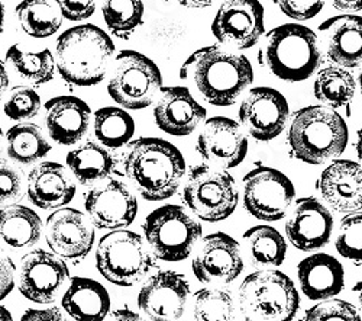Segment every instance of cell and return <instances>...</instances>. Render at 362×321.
I'll return each mask as SVG.
<instances>
[{
  "mask_svg": "<svg viewBox=\"0 0 362 321\" xmlns=\"http://www.w3.org/2000/svg\"><path fill=\"white\" fill-rule=\"evenodd\" d=\"M125 178L146 201L171 198L186 173V162L168 141L142 137L127 144L120 157Z\"/></svg>",
  "mask_w": 362,
  "mask_h": 321,
  "instance_id": "1",
  "label": "cell"
},
{
  "mask_svg": "<svg viewBox=\"0 0 362 321\" xmlns=\"http://www.w3.org/2000/svg\"><path fill=\"white\" fill-rule=\"evenodd\" d=\"M202 98L214 106H230L254 81V69L243 54L209 45L193 52L180 69Z\"/></svg>",
  "mask_w": 362,
  "mask_h": 321,
  "instance_id": "2",
  "label": "cell"
},
{
  "mask_svg": "<svg viewBox=\"0 0 362 321\" xmlns=\"http://www.w3.org/2000/svg\"><path fill=\"white\" fill-rule=\"evenodd\" d=\"M113 52V41L99 26H73L57 40V70L70 84L95 86L105 80Z\"/></svg>",
  "mask_w": 362,
  "mask_h": 321,
  "instance_id": "3",
  "label": "cell"
},
{
  "mask_svg": "<svg viewBox=\"0 0 362 321\" xmlns=\"http://www.w3.org/2000/svg\"><path fill=\"white\" fill-rule=\"evenodd\" d=\"M348 144V125L330 108L306 106L294 113L288 130L291 154L308 164H323L341 156Z\"/></svg>",
  "mask_w": 362,
  "mask_h": 321,
  "instance_id": "4",
  "label": "cell"
},
{
  "mask_svg": "<svg viewBox=\"0 0 362 321\" xmlns=\"http://www.w3.org/2000/svg\"><path fill=\"white\" fill-rule=\"evenodd\" d=\"M320 62L322 52L316 34L298 23L271 29L259 48V63L271 74L288 83L308 80Z\"/></svg>",
  "mask_w": 362,
  "mask_h": 321,
  "instance_id": "5",
  "label": "cell"
},
{
  "mask_svg": "<svg viewBox=\"0 0 362 321\" xmlns=\"http://www.w3.org/2000/svg\"><path fill=\"white\" fill-rule=\"evenodd\" d=\"M238 301L245 321H293L300 308L294 282L280 271L248 275L239 286Z\"/></svg>",
  "mask_w": 362,
  "mask_h": 321,
  "instance_id": "6",
  "label": "cell"
},
{
  "mask_svg": "<svg viewBox=\"0 0 362 321\" xmlns=\"http://www.w3.org/2000/svg\"><path fill=\"white\" fill-rule=\"evenodd\" d=\"M144 239L128 230H116L103 236L96 250L99 274L113 285L134 286L154 268Z\"/></svg>",
  "mask_w": 362,
  "mask_h": 321,
  "instance_id": "7",
  "label": "cell"
},
{
  "mask_svg": "<svg viewBox=\"0 0 362 321\" xmlns=\"http://www.w3.org/2000/svg\"><path fill=\"white\" fill-rule=\"evenodd\" d=\"M181 198L197 218L206 223H219L236 210L239 192L226 170L199 164L190 169Z\"/></svg>",
  "mask_w": 362,
  "mask_h": 321,
  "instance_id": "8",
  "label": "cell"
},
{
  "mask_svg": "<svg viewBox=\"0 0 362 321\" xmlns=\"http://www.w3.org/2000/svg\"><path fill=\"white\" fill-rule=\"evenodd\" d=\"M163 89V74L146 55L125 50L119 52L107 83L109 96L125 109L139 111L154 102Z\"/></svg>",
  "mask_w": 362,
  "mask_h": 321,
  "instance_id": "9",
  "label": "cell"
},
{
  "mask_svg": "<svg viewBox=\"0 0 362 321\" xmlns=\"http://www.w3.org/2000/svg\"><path fill=\"white\" fill-rule=\"evenodd\" d=\"M145 242L164 261L186 260L202 236V225L183 207L164 205L151 213L144 224Z\"/></svg>",
  "mask_w": 362,
  "mask_h": 321,
  "instance_id": "10",
  "label": "cell"
},
{
  "mask_svg": "<svg viewBox=\"0 0 362 321\" xmlns=\"http://www.w3.org/2000/svg\"><path fill=\"white\" fill-rule=\"evenodd\" d=\"M291 181L277 169L259 166L244 178L245 210L262 221H280L294 201Z\"/></svg>",
  "mask_w": 362,
  "mask_h": 321,
  "instance_id": "11",
  "label": "cell"
},
{
  "mask_svg": "<svg viewBox=\"0 0 362 321\" xmlns=\"http://www.w3.org/2000/svg\"><path fill=\"white\" fill-rule=\"evenodd\" d=\"M288 116L287 99L273 87H254L239 106L240 124L250 137L262 142L277 138Z\"/></svg>",
  "mask_w": 362,
  "mask_h": 321,
  "instance_id": "12",
  "label": "cell"
},
{
  "mask_svg": "<svg viewBox=\"0 0 362 321\" xmlns=\"http://www.w3.org/2000/svg\"><path fill=\"white\" fill-rule=\"evenodd\" d=\"M212 33L225 45L252 48L265 33L262 5L258 0H226L212 22Z\"/></svg>",
  "mask_w": 362,
  "mask_h": 321,
  "instance_id": "13",
  "label": "cell"
},
{
  "mask_svg": "<svg viewBox=\"0 0 362 321\" xmlns=\"http://www.w3.org/2000/svg\"><path fill=\"white\" fill-rule=\"evenodd\" d=\"M196 150L209 166L228 170L245 160L248 138L233 120L214 116L203 125L197 137Z\"/></svg>",
  "mask_w": 362,
  "mask_h": 321,
  "instance_id": "14",
  "label": "cell"
},
{
  "mask_svg": "<svg viewBox=\"0 0 362 321\" xmlns=\"http://www.w3.org/2000/svg\"><path fill=\"white\" fill-rule=\"evenodd\" d=\"M70 276L66 261L45 250L26 254L19 269V291L37 304L52 303Z\"/></svg>",
  "mask_w": 362,
  "mask_h": 321,
  "instance_id": "15",
  "label": "cell"
},
{
  "mask_svg": "<svg viewBox=\"0 0 362 321\" xmlns=\"http://www.w3.org/2000/svg\"><path fill=\"white\" fill-rule=\"evenodd\" d=\"M192 269L197 281L206 285H228L236 281L244 271L239 243L225 232L206 236Z\"/></svg>",
  "mask_w": 362,
  "mask_h": 321,
  "instance_id": "16",
  "label": "cell"
},
{
  "mask_svg": "<svg viewBox=\"0 0 362 321\" xmlns=\"http://www.w3.org/2000/svg\"><path fill=\"white\" fill-rule=\"evenodd\" d=\"M84 208L93 227L122 230L136 218L138 201L125 184L110 179L86 193Z\"/></svg>",
  "mask_w": 362,
  "mask_h": 321,
  "instance_id": "17",
  "label": "cell"
},
{
  "mask_svg": "<svg viewBox=\"0 0 362 321\" xmlns=\"http://www.w3.org/2000/svg\"><path fill=\"white\" fill-rule=\"evenodd\" d=\"M190 285L185 275L161 271L149 278L138 295V307L148 321H177L186 311Z\"/></svg>",
  "mask_w": 362,
  "mask_h": 321,
  "instance_id": "18",
  "label": "cell"
},
{
  "mask_svg": "<svg viewBox=\"0 0 362 321\" xmlns=\"http://www.w3.org/2000/svg\"><path fill=\"white\" fill-rule=\"evenodd\" d=\"M45 239L54 254L77 261L92 252L95 228L81 211L63 208L48 217Z\"/></svg>",
  "mask_w": 362,
  "mask_h": 321,
  "instance_id": "19",
  "label": "cell"
},
{
  "mask_svg": "<svg viewBox=\"0 0 362 321\" xmlns=\"http://www.w3.org/2000/svg\"><path fill=\"white\" fill-rule=\"evenodd\" d=\"M334 230V217L315 196L296 201L286 223V235L290 243L301 250L312 252L326 246Z\"/></svg>",
  "mask_w": 362,
  "mask_h": 321,
  "instance_id": "20",
  "label": "cell"
},
{
  "mask_svg": "<svg viewBox=\"0 0 362 321\" xmlns=\"http://www.w3.org/2000/svg\"><path fill=\"white\" fill-rule=\"evenodd\" d=\"M207 111L193 98L187 87H163L154 108L157 127L174 137L190 135L206 118Z\"/></svg>",
  "mask_w": 362,
  "mask_h": 321,
  "instance_id": "21",
  "label": "cell"
},
{
  "mask_svg": "<svg viewBox=\"0 0 362 321\" xmlns=\"http://www.w3.org/2000/svg\"><path fill=\"white\" fill-rule=\"evenodd\" d=\"M322 199L337 213H356L362 207V170L352 160H337L317 179Z\"/></svg>",
  "mask_w": 362,
  "mask_h": 321,
  "instance_id": "22",
  "label": "cell"
},
{
  "mask_svg": "<svg viewBox=\"0 0 362 321\" xmlns=\"http://www.w3.org/2000/svg\"><path fill=\"white\" fill-rule=\"evenodd\" d=\"M326 54L338 67L355 69L362 62V19L359 15H339L320 23Z\"/></svg>",
  "mask_w": 362,
  "mask_h": 321,
  "instance_id": "23",
  "label": "cell"
},
{
  "mask_svg": "<svg viewBox=\"0 0 362 321\" xmlns=\"http://www.w3.org/2000/svg\"><path fill=\"white\" fill-rule=\"evenodd\" d=\"M26 195L35 207L55 210L73 201L76 184L64 166L55 162H44L29 171Z\"/></svg>",
  "mask_w": 362,
  "mask_h": 321,
  "instance_id": "24",
  "label": "cell"
},
{
  "mask_svg": "<svg viewBox=\"0 0 362 321\" xmlns=\"http://www.w3.org/2000/svg\"><path fill=\"white\" fill-rule=\"evenodd\" d=\"M297 276L301 291L312 301L334 298L345 285V272L341 261L326 253H316L301 260Z\"/></svg>",
  "mask_w": 362,
  "mask_h": 321,
  "instance_id": "25",
  "label": "cell"
},
{
  "mask_svg": "<svg viewBox=\"0 0 362 321\" xmlns=\"http://www.w3.org/2000/svg\"><path fill=\"white\" fill-rule=\"evenodd\" d=\"M47 130L62 145H73L84 138L90 127L92 109L76 96H58L45 103Z\"/></svg>",
  "mask_w": 362,
  "mask_h": 321,
  "instance_id": "26",
  "label": "cell"
},
{
  "mask_svg": "<svg viewBox=\"0 0 362 321\" xmlns=\"http://www.w3.org/2000/svg\"><path fill=\"white\" fill-rule=\"evenodd\" d=\"M62 305L74 321H105L110 312V297L98 281L73 278Z\"/></svg>",
  "mask_w": 362,
  "mask_h": 321,
  "instance_id": "27",
  "label": "cell"
},
{
  "mask_svg": "<svg viewBox=\"0 0 362 321\" xmlns=\"http://www.w3.org/2000/svg\"><path fill=\"white\" fill-rule=\"evenodd\" d=\"M67 166L83 186L107 179L116 167V159L102 145L87 141L67 154Z\"/></svg>",
  "mask_w": 362,
  "mask_h": 321,
  "instance_id": "28",
  "label": "cell"
},
{
  "mask_svg": "<svg viewBox=\"0 0 362 321\" xmlns=\"http://www.w3.org/2000/svg\"><path fill=\"white\" fill-rule=\"evenodd\" d=\"M42 221L31 208L8 205L0 210V243L12 249L31 247L41 239Z\"/></svg>",
  "mask_w": 362,
  "mask_h": 321,
  "instance_id": "29",
  "label": "cell"
},
{
  "mask_svg": "<svg viewBox=\"0 0 362 321\" xmlns=\"http://www.w3.org/2000/svg\"><path fill=\"white\" fill-rule=\"evenodd\" d=\"M16 16L23 31L33 38L52 37L63 23L55 0H23L16 6Z\"/></svg>",
  "mask_w": 362,
  "mask_h": 321,
  "instance_id": "30",
  "label": "cell"
},
{
  "mask_svg": "<svg viewBox=\"0 0 362 321\" xmlns=\"http://www.w3.org/2000/svg\"><path fill=\"white\" fill-rule=\"evenodd\" d=\"M51 150V144L35 124H18L6 134V152L18 164H34L42 160Z\"/></svg>",
  "mask_w": 362,
  "mask_h": 321,
  "instance_id": "31",
  "label": "cell"
},
{
  "mask_svg": "<svg viewBox=\"0 0 362 321\" xmlns=\"http://www.w3.org/2000/svg\"><path fill=\"white\" fill-rule=\"evenodd\" d=\"M251 260L258 266H280L286 259L287 243L280 232L269 225H255L244 235Z\"/></svg>",
  "mask_w": 362,
  "mask_h": 321,
  "instance_id": "32",
  "label": "cell"
},
{
  "mask_svg": "<svg viewBox=\"0 0 362 321\" xmlns=\"http://www.w3.org/2000/svg\"><path fill=\"white\" fill-rule=\"evenodd\" d=\"M135 134V121L120 108H102L95 113V135L106 149H122Z\"/></svg>",
  "mask_w": 362,
  "mask_h": 321,
  "instance_id": "33",
  "label": "cell"
},
{
  "mask_svg": "<svg viewBox=\"0 0 362 321\" xmlns=\"http://www.w3.org/2000/svg\"><path fill=\"white\" fill-rule=\"evenodd\" d=\"M355 87V79L348 70L338 66H330L319 72L313 84V91L319 102L334 109L342 108L351 102Z\"/></svg>",
  "mask_w": 362,
  "mask_h": 321,
  "instance_id": "34",
  "label": "cell"
},
{
  "mask_svg": "<svg viewBox=\"0 0 362 321\" xmlns=\"http://www.w3.org/2000/svg\"><path fill=\"white\" fill-rule=\"evenodd\" d=\"M100 6L109 31L117 38L128 40L142 23V0H100Z\"/></svg>",
  "mask_w": 362,
  "mask_h": 321,
  "instance_id": "35",
  "label": "cell"
},
{
  "mask_svg": "<svg viewBox=\"0 0 362 321\" xmlns=\"http://www.w3.org/2000/svg\"><path fill=\"white\" fill-rule=\"evenodd\" d=\"M6 60L21 77L35 86L45 84L54 79V57L49 50L26 52L18 45H12L6 52Z\"/></svg>",
  "mask_w": 362,
  "mask_h": 321,
  "instance_id": "36",
  "label": "cell"
},
{
  "mask_svg": "<svg viewBox=\"0 0 362 321\" xmlns=\"http://www.w3.org/2000/svg\"><path fill=\"white\" fill-rule=\"evenodd\" d=\"M193 317L196 321H235V303L230 293L215 288L197 291Z\"/></svg>",
  "mask_w": 362,
  "mask_h": 321,
  "instance_id": "37",
  "label": "cell"
},
{
  "mask_svg": "<svg viewBox=\"0 0 362 321\" xmlns=\"http://www.w3.org/2000/svg\"><path fill=\"white\" fill-rule=\"evenodd\" d=\"M337 250L341 256L351 259L359 265L362 253V217L361 211L346 215L339 225Z\"/></svg>",
  "mask_w": 362,
  "mask_h": 321,
  "instance_id": "38",
  "label": "cell"
},
{
  "mask_svg": "<svg viewBox=\"0 0 362 321\" xmlns=\"http://www.w3.org/2000/svg\"><path fill=\"white\" fill-rule=\"evenodd\" d=\"M4 109L12 121L31 120L41 109V98L31 87L18 86L11 92Z\"/></svg>",
  "mask_w": 362,
  "mask_h": 321,
  "instance_id": "39",
  "label": "cell"
},
{
  "mask_svg": "<svg viewBox=\"0 0 362 321\" xmlns=\"http://www.w3.org/2000/svg\"><path fill=\"white\" fill-rule=\"evenodd\" d=\"M301 321H361V314L344 300H325L309 308Z\"/></svg>",
  "mask_w": 362,
  "mask_h": 321,
  "instance_id": "40",
  "label": "cell"
},
{
  "mask_svg": "<svg viewBox=\"0 0 362 321\" xmlns=\"http://www.w3.org/2000/svg\"><path fill=\"white\" fill-rule=\"evenodd\" d=\"M23 179L21 171L8 160L0 159V207L22 198Z\"/></svg>",
  "mask_w": 362,
  "mask_h": 321,
  "instance_id": "41",
  "label": "cell"
},
{
  "mask_svg": "<svg viewBox=\"0 0 362 321\" xmlns=\"http://www.w3.org/2000/svg\"><path fill=\"white\" fill-rule=\"evenodd\" d=\"M280 11L296 21H308L320 13L325 0H273Z\"/></svg>",
  "mask_w": 362,
  "mask_h": 321,
  "instance_id": "42",
  "label": "cell"
},
{
  "mask_svg": "<svg viewBox=\"0 0 362 321\" xmlns=\"http://www.w3.org/2000/svg\"><path fill=\"white\" fill-rule=\"evenodd\" d=\"M98 0H55L63 18L69 21H84L96 11Z\"/></svg>",
  "mask_w": 362,
  "mask_h": 321,
  "instance_id": "43",
  "label": "cell"
},
{
  "mask_svg": "<svg viewBox=\"0 0 362 321\" xmlns=\"http://www.w3.org/2000/svg\"><path fill=\"white\" fill-rule=\"evenodd\" d=\"M15 286V265L5 250L0 249V301L5 300Z\"/></svg>",
  "mask_w": 362,
  "mask_h": 321,
  "instance_id": "44",
  "label": "cell"
},
{
  "mask_svg": "<svg viewBox=\"0 0 362 321\" xmlns=\"http://www.w3.org/2000/svg\"><path fill=\"white\" fill-rule=\"evenodd\" d=\"M21 321H70L59 308H47V310H28Z\"/></svg>",
  "mask_w": 362,
  "mask_h": 321,
  "instance_id": "45",
  "label": "cell"
},
{
  "mask_svg": "<svg viewBox=\"0 0 362 321\" xmlns=\"http://www.w3.org/2000/svg\"><path fill=\"white\" fill-rule=\"evenodd\" d=\"M105 321H145V320L138 312L129 308H120L107 314Z\"/></svg>",
  "mask_w": 362,
  "mask_h": 321,
  "instance_id": "46",
  "label": "cell"
},
{
  "mask_svg": "<svg viewBox=\"0 0 362 321\" xmlns=\"http://www.w3.org/2000/svg\"><path fill=\"white\" fill-rule=\"evenodd\" d=\"M332 5H334L338 11H361L362 0H332Z\"/></svg>",
  "mask_w": 362,
  "mask_h": 321,
  "instance_id": "47",
  "label": "cell"
},
{
  "mask_svg": "<svg viewBox=\"0 0 362 321\" xmlns=\"http://www.w3.org/2000/svg\"><path fill=\"white\" fill-rule=\"evenodd\" d=\"M9 87V74L6 72V67L4 66V63L0 62V101L4 99L6 91Z\"/></svg>",
  "mask_w": 362,
  "mask_h": 321,
  "instance_id": "48",
  "label": "cell"
},
{
  "mask_svg": "<svg viewBox=\"0 0 362 321\" xmlns=\"http://www.w3.org/2000/svg\"><path fill=\"white\" fill-rule=\"evenodd\" d=\"M178 2L187 8H209L212 6L216 0H178Z\"/></svg>",
  "mask_w": 362,
  "mask_h": 321,
  "instance_id": "49",
  "label": "cell"
},
{
  "mask_svg": "<svg viewBox=\"0 0 362 321\" xmlns=\"http://www.w3.org/2000/svg\"><path fill=\"white\" fill-rule=\"evenodd\" d=\"M0 321H13L12 314L9 312V310L2 307V305H0Z\"/></svg>",
  "mask_w": 362,
  "mask_h": 321,
  "instance_id": "50",
  "label": "cell"
},
{
  "mask_svg": "<svg viewBox=\"0 0 362 321\" xmlns=\"http://www.w3.org/2000/svg\"><path fill=\"white\" fill-rule=\"evenodd\" d=\"M4 19H5V9L2 2H0V33H2V28H4Z\"/></svg>",
  "mask_w": 362,
  "mask_h": 321,
  "instance_id": "51",
  "label": "cell"
},
{
  "mask_svg": "<svg viewBox=\"0 0 362 321\" xmlns=\"http://www.w3.org/2000/svg\"><path fill=\"white\" fill-rule=\"evenodd\" d=\"M2 138H4V131H2V127H0V147H2Z\"/></svg>",
  "mask_w": 362,
  "mask_h": 321,
  "instance_id": "52",
  "label": "cell"
}]
</instances>
